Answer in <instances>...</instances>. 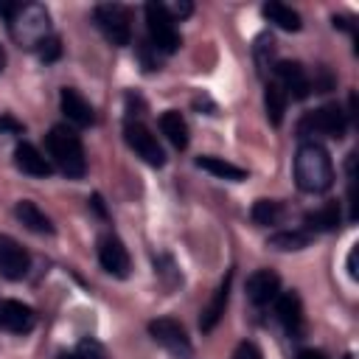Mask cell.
<instances>
[{
    "instance_id": "obj_26",
    "label": "cell",
    "mask_w": 359,
    "mask_h": 359,
    "mask_svg": "<svg viewBox=\"0 0 359 359\" xmlns=\"http://www.w3.org/2000/svg\"><path fill=\"white\" fill-rule=\"evenodd\" d=\"M255 62H258V70L266 73V67L272 70L275 67V39L269 34H261L255 39Z\"/></svg>"
},
{
    "instance_id": "obj_9",
    "label": "cell",
    "mask_w": 359,
    "mask_h": 359,
    "mask_svg": "<svg viewBox=\"0 0 359 359\" xmlns=\"http://www.w3.org/2000/svg\"><path fill=\"white\" fill-rule=\"evenodd\" d=\"M31 269V255L20 241L0 233V275L8 280H22Z\"/></svg>"
},
{
    "instance_id": "obj_4",
    "label": "cell",
    "mask_w": 359,
    "mask_h": 359,
    "mask_svg": "<svg viewBox=\"0 0 359 359\" xmlns=\"http://www.w3.org/2000/svg\"><path fill=\"white\" fill-rule=\"evenodd\" d=\"M348 129V115L342 112L339 104H325L314 112H306L297 123V132L306 137V135H325V137H334L339 140Z\"/></svg>"
},
{
    "instance_id": "obj_15",
    "label": "cell",
    "mask_w": 359,
    "mask_h": 359,
    "mask_svg": "<svg viewBox=\"0 0 359 359\" xmlns=\"http://www.w3.org/2000/svg\"><path fill=\"white\" fill-rule=\"evenodd\" d=\"M36 323V314L31 306L20 303V300H3L0 303V325L11 334H28Z\"/></svg>"
},
{
    "instance_id": "obj_29",
    "label": "cell",
    "mask_w": 359,
    "mask_h": 359,
    "mask_svg": "<svg viewBox=\"0 0 359 359\" xmlns=\"http://www.w3.org/2000/svg\"><path fill=\"white\" fill-rule=\"evenodd\" d=\"M163 6V11L177 22V20H182V17H188L191 11H194V6L191 3H160Z\"/></svg>"
},
{
    "instance_id": "obj_16",
    "label": "cell",
    "mask_w": 359,
    "mask_h": 359,
    "mask_svg": "<svg viewBox=\"0 0 359 359\" xmlns=\"http://www.w3.org/2000/svg\"><path fill=\"white\" fill-rule=\"evenodd\" d=\"M59 107H62L65 118H67L73 126H90V123L95 121V112H93L90 101H87L79 90H73V87H65V90L59 93Z\"/></svg>"
},
{
    "instance_id": "obj_22",
    "label": "cell",
    "mask_w": 359,
    "mask_h": 359,
    "mask_svg": "<svg viewBox=\"0 0 359 359\" xmlns=\"http://www.w3.org/2000/svg\"><path fill=\"white\" fill-rule=\"evenodd\" d=\"M196 165L213 177H222V180H233V182H241L247 180V171L241 165H233L222 157H213V154H205V157H196Z\"/></svg>"
},
{
    "instance_id": "obj_1",
    "label": "cell",
    "mask_w": 359,
    "mask_h": 359,
    "mask_svg": "<svg viewBox=\"0 0 359 359\" xmlns=\"http://www.w3.org/2000/svg\"><path fill=\"white\" fill-rule=\"evenodd\" d=\"M294 182L306 194H325L334 185V163L317 140L300 143L294 154Z\"/></svg>"
},
{
    "instance_id": "obj_3",
    "label": "cell",
    "mask_w": 359,
    "mask_h": 359,
    "mask_svg": "<svg viewBox=\"0 0 359 359\" xmlns=\"http://www.w3.org/2000/svg\"><path fill=\"white\" fill-rule=\"evenodd\" d=\"M8 34L11 39L25 48V50H36L48 36H50V17L48 8L39 3H25L20 6V11L8 20Z\"/></svg>"
},
{
    "instance_id": "obj_32",
    "label": "cell",
    "mask_w": 359,
    "mask_h": 359,
    "mask_svg": "<svg viewBox=\"0 0 359 359\" xmlns=\"http://www.w3.org/2000/svg\"><path fill=\"white\" fill-rule=\"evenodd\" d=\"M20 6H22V3H0V17L8 22V20H11V17L20 11Z\"/></svg>"
},
{
    "instance_id": "obj_14",
    "label": "cell",
    "mask_w": 359,
    "mask_h": 359,
    "mask_svg": "<svg viewBox=\"0 0 359 359\" xmlns=\"http://www.w3.org/2000/svg\"><path fill=\"white\" fill-rule=\"evenodd\" d=\"M275 300H278L275 311H278V320L286 328V334L300 337L306 328V320H303V303H300L297 292H280Z\"/></svg>"
},
{
    "instance_id": "obj_34",
    "label": "cell",
    "mask_w": 359,
    "mask_h": 359,
    "mask_svg": "<svg viewBox=\"0 0 359 359\" xmlns=\"http://www.w3.org/2000/svg\"><path fill=\"white\" fill-rule=\"evenodd\" d=\"M348 275H351V278H356V275H359V272H356V247H353V250H351V255H348Z\"/></svg>"
},
{
    "instance_id": "obj_18",
    "label": "cell",
    "mask_w": 359,
    "mask_h": 359,
    "mask_svg": "<svg viewBox=\"0 0 359 359\" xmlns=\"http://www.w3.org/2000/svg\"><path fill=\"white\" fill-rule=\"evenodd\" d=\"M14 213H17V219H20L31 233H42V236H50V233H53L50 219H48L45 210H39V205L31 202V199H20L17 208H14Z\"/></svg>"
},
{
    "instance_id": "obj_21",
    "label": "cell",
    "mask_w": 359,
    "mask_h": 359,
    "mask_svg": "<svg viewBox=\"0 0 359 359\" xmlns=\"http://www.w3.org/2000/svg\"><path fill=\"white\" fill-rule=\"evenodd\" d=\"M286 104H289V95L280 90L278 81H269L266 90H264V109H266V118H269L272 126H280L283 123Z\"/></svg>"
},
{
    "instance_id": "obj_12",
    "label": "cell",
    "mask_w": 359,
    "mask_h": 359,
    "mask_svg": "<svg viewBox=\"0 0 359 359\" xmlns=\"http://www.w3.org/2000/svg\"><path fill=\"white\" fill-rule=\"evenodd\" d=\"M244 289H247V300L252 306H266L280 294V278L272 269H255L247 278Z\"/></svg>"
},
{
    "instance_id": "obj_33",
    "label": "cell",
    "mask_w": 359,
    "mask_h": 359,
    "mask_svg": "<svg viewBox=\"0 0 359 359\" xmlns=\"http://www.w3.org/2000/svg\"><path fill=\"white\" fill-rule=\"evenodd\" d=\"M297 359H328L323 351H314V348H306V351H300L297 353Z\"/></svg>"
},
{
    "instance_id": "obj_35",
    "label": "cell",
    "mask_w": 359,
    "mask_h": 359,
    "mask_svg": "<svg viewBox=\"0 0 359 359\" xmlns=\"http://www.w3.org/2000/svg\"><path fill=\"white\" fill-rule=\"evenodd\" d=\"M93 208L98 210V216H107V210H104V202H101V196H98V194L93 196Z\"/></svg>"
},
{
    "instance_id": "obj_2",
    "label": "cell",
    "mask_w": 359,
    "mask_h": 359,
    "mask_svg": "<svg viewBox=\"0 0 359 359\" xmlns=\"http://www.w3.org/2000/svg\"><path fill=\"white\" fill-rule=\"evenodd\" d=\"M45 149H48L50 165L59 168L67 180L84 177V171H87V157H84L81 137L76 135L73 126H65V123L53 126V129L45 135Z\"/></svg>"
},
{
    "instance_id": "obj_31",
    "label": "cell",
    "mask_w": 359,
    "mask_h": 359,
    "mask_svg": "<svg viewBox=\"0 0 359 359\" xmlns=\"http://www.w3.org/2000/svg\"><path fill=\"white\" fill-rule=\"evenodd\" d=\"M0 132H17V135H20V132H25V126H22L20 121H14V118L3 115V118H0Z\"/></svg>"
},
{
    "instance_id": "obj_10",
    "label": "cell",
    "mask_w": 359,
    "mask_h": 359,
    "mask_svg": "<svg viewBox=\"0 0 359 359\" xmlns=\"http://www.w3.org/2000/svg\"><path fill=\"white\" fill-rule=\"evenodd\" d=\"M275 76H278V84L286 95L303 101L309 93H311V79L306 73V67L300 62H275Z\"/></svg>"
},
{
    "instance_id": "obj_20",
    "label": "cell",
    "mask_w": 359,
    "mask_h": 359,
    "mask_svg": "<svg viewBox=\"0 0 359 359\" xmlns=\"http://www.w3.org/2000/svg\"><path fill=\"white\" fill-rule=\"evenodd\" d=\"M160 132L171 140L174 149H185L188 146V123L177 109H168L160 115Z\"/></svg>"
},
{
    "instance_id": "obj_8",
    "label": "cell",
    "mask_w": 359,
    "mask_h": 359,
    "mask_svg": "<svg viewBox=\"0 0 359 359\" xmlns=\"http://www.w3.org/2000/svg\"><path fill=\"white\" fill-rule=\"evenodd\" d=\"M149 334L157 345H163L174 359H194V348H191V339L185 334V328L171 320V317H160V320H151L149 323Z\"/></svg>"
},
{
    "instance_id": "obj_13",
    "label": "cell",
    "mask_w": 359,
    "mask_h": 359,
    "mask_svg": "<svg viewBox=\"0 0 359 359\" xmlns=\"http://www.w3.org/2000/svg\"><path fill=\"white\" fill-rule=\"evenodd\" d=\"M14 165H17L22 174L36 177V180L50 177V171H53L50 160H48L34 143H17V149H14Z\"/></svg>"
},
{
    "instance_id": "obj_28",
    "label": "cell",
    "mask_w": 359,
    "mask_h": 359,
    "mask_svg": "<svg viewBox=\"0 0 359 359\" xmlns=\"http://www.w3.org/2000/svg\"><path fill=\"white\" fill-rule=\"evenodd\" d=\"M36 50H39V59H42V62H53V59H59V53H62V42H59V36L50 34Z\"/></svg>"
},
{
    "instance_id": "obj_6",
    "label": "cell",
    "mask_w": 359,
    "mask_h": 359,
    "mask_svg": "<svg viewBox=\"0 0 359 359\" xmlns=\"http://www.w3.org/2000/svg\"><path fill=\"white\" fill-rule=\"evenodd\" d=\"M95 25L101 28V34L112 42V45H129L132 42V22H129V11L121 3H101L93 11Z\"/></svg>"
},
{
    "instance_id": "obj_19",
    "label": "cell",
    "mask_w": 359,
    "mask_h": 359,
    "mask_svg": "<svg viewBox=\"0 0 359 359\" xmlns=\"http://www.w3.org/2000/svg\"><path fill=\"white\" fill-rule=\"evenodd\" d=\"M303 222H306V227H309V230H314V233H331V230H337V227H339V222H342L339 202H325L323 208L309 210Z\"/></svg>"
},
{
    "instance_id": "obj_11",
    "label": "cell",
    "mask_w": 359,
    "mask_h": 359,
    "mask_svg": "<svg viewBox=\"0 0 359 359\" xmlns=\"http://www.w3.org/2000/svg\"><path fill=\"white\" fill-rule=\"evenodd\" d=\"M98 261L115 278H126L129 275V252H126L123 241L115 233H107V236L98 238Z\"/></svg>"
},
{
    "instance_id": "obj_24",
    "label": "cell",
    "mask_w": 359,
    "mask_h": 359,
    "mask_svg": "<svg viewBox=\"0 0 359 359\" xmlns=\"http://www.w3.org/2000/svg\"><path fill=\"white\" fill-rule=\"evenodd\" d=\"M309 241H311V233H306V230H280V233L269 236V247L283 250V252L303 250V247H309Z\"/></svg>"
},
{
    "instance_id": "obj_23",
    "label": "cell",
    "mask_w": 359,
    "mask_h": 359,
    "mask_svg": "<svg viewBox=\"0 0 359 359\" xmlns=\"http://www.w3.org/2000/svg\"><path fill=\"white\" fill-rule=\"evenodd\" d=\"M264 17L278 25L280 31H300V14L292 8V6H283V3H266L264 8Z\"/></svg>"
},
{
    "instance_id": "obj_17",
    "label": "cell",
    "mask_w": 359,
    "mask_h": 359,
    "mask_svg": "<svg viewBox=\"0 0 359 359\" xmlns=\"http://www.w3.org/2000/svg\"><path fill=\"white\" fill-rule=\"evenodd\" d=\"M230 280H233V272L224 275V280H222L219 289L213 292V300H210L208 309L202 311V317H199V328H202V331H213L216 323L222 320V314H224V309H227V297H230Z\"/></svg>"
},
{
    "instance_id": "obj_7",
    "label": "cell",
    "mask_w": 359,
    "mask_h": 359,
    "mask_svg": "<svg viewBox=\"0 0 359 359\" xmlns=\"http://www.w3.org/2000/svg\"><path fill=\"white\" fill-rule=\"evenodd\" d=\"M123 137H126L129 149H132L143 163H149V165H154V168L165 165V151H163L157 135H151V129H149L143 121H126Z\"/></svg>"
},
{
    "instance_id": "obj_30",
    "label": "cell",
    "mask_w": 359,
    "mask_h": 359,
    "mask_svg": "<svg viewBox=\"0 0 359 359\" xmlns=\"http://www.w3.org/2000/svg\"><path fill=\"white\" fill-rule=\"evenodd\" d=\"M233 359H264L258 345L255 342H241L236 351H233Z\"/></svg>"
},
{
    "instance_id": "obj_25",
    "label": "cell",
    "mask_w": 359,
    "mask_h": 359,
    "mask_svg": "<svg viewBox=\"0 0 359 359\" xmlns=\"http://www.w3.org/2000/svg\"><path fill=\"white\" fill-rule=\"evenodd\" d=\"M250 216H252V222H255V224L269 227V224H278V222L283 219V205H280V202H275V199H258V202L252 205Z\"/></svg>"
},
{
    "instance_id": "obj_36",
    "label": "cell",
    "mask_w": 359,
    "mask_h": 359,
    "mask_svg": "<svg viewBox=\"0 0 359 359\" xmlns=\"http://www.w3.org/2000/svg\"><path fill=\"white\" fill-rule=\"evenodd\" d=\"M3 67H6V50H3V45H0V73H3Z\"/></svg>"
},
{
    "instance_id": "obj_5",
    "label": "cell",
    "mask_w": 359,
    "mask_h": 359,
    "mask_svg": "<svg viewBox=\"0 0 359 359\" xmlns=\"http://www.w3.org/2000/svg\"><path fill=\"white\" fill-rule=\"evenodd\" d=\"M146 31H149V45L160 53H174L182 45V36H180L174 20L163 11L160 3L146 6Z\"/></svg>"
},
{
    "instance_id": "obj_27",
    "label": "cell",
    "mask_w": 359,
    "mask_h": 359,
    "mask_svg": "<svg viewBox=\"0 0 359 359\" xmlns=\"http://www.w3.org/2000/svg\"><path fill=\"white\" fill-rule=\"evenodd\" d=\"M59 359H107V353H104L101 345H95V342H79L73 351L62 353Z\"/></svg>"
}]
</instances>
